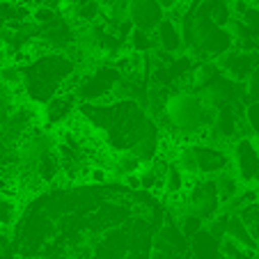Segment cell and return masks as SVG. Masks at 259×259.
Wrapping results in <instances>:
<instances>
[{
    "instance_id": "6da1fadb",
    "label": "cell",
    "mask_w": 259,
    "mask_h": 259,
    "mask_svg": "<svg viewBox=\"0 0 259 259\" xmlns=\"http://www.w3.org/2000/svg\"><path fill=\"white\" fill-rule=\"evenodd\" d=\"M21 88L25 97L34 106H44L51 97L62 92L67 80L78 71V64L69 53L62 51H46L32 58L30 62L19 64Z\"/></svg>"
},
{
    "instance_id": "7a4b0ae2",
    "label": "cell",
    "mask_w": 259,
    "mask_h": 259,
    "mask_svg": "<svg viewBox=\"0 0 259 259\" xmlns=\"http://www.w3.org/2000/svg\"><path fill=\"white\" fill-rule=\"evenodd\" d=\"M211 119L213 110L204 108L193 90H172L156 124L161 131L172 133L181 142H204Z\"/></svg>"
},
{
    "instance_id": "3957f363",
    "label": "cell",
    "mask_w": 259,
    "mask_h": 259,
    "mask_svg": "<svg viewBox=\"0 0 259 259\" xmlns=\"http://www.w3.org/2000/svg\"><path fill=\"white\" fill-rule=\"evenodd\" d=\"M119 78L122 73L113 62H94L88 69L76 71L73 97L78 103H108L113 101Z\"/></svg>"
},
{
    "instance_id": "277c9868",
    "label": "cell",
    "mask_w": 259,
    "mask_h": 259,
    "mask_svg": "<svg viewBox=\"0 0 259 259\" xmlns=\"http://www.w3.org/2000/svg\"><path fill=\"white\" fill-rule=\"evenodd\" d=\"M230 167L245 186H252L259 177V156L250 142V136H241L230 142Z\"/></svg>"
},
{
    "instance_id": "5b68a950",
    "label": "cell",
    "mask_w": 259,
    "mask_h": 259,
    "mask_svg": "<svg viewBox=\"0 0 259 259\" xmlns=\"http://www.w3.org/2000/svg\"><path fill=\"white\" fill-rule=\"evenodd\" d=\"M213 62H215V67H218L220 76H225L227 80L241 85L245 80V76H248V73L254 69V64H257V55L248 49L232 46V49H227L225 53L215 55Z\"/></svg>"
},
{
    "instance_id": "8992f818",
    "label": "cell",
    "mask_w": 259,
    "mask_h": 259,
    "mask_svg": "<svg viewBox=\"0 0 259 259\" xmlns=\"http://www.w3.org/2000/svg\"><path fill=\"white\" fill-rule=\"evenodd\" d=\"M239 92H241V85L227 80L225 76H215V78L211 80V83H206L204 88L195 90L197 99L204 103V108H209L213 113L218 108L227 106V103H232V101H241Z\"/></svg>"
},
{
    "instance_id": "52a82bcc",
    "label": "cell",
    "mask_w": 259,
    "mask_h": 259,
    "mask_svg": "<svg viewBox=\"0 0 259 259\" xmlns=\"http://www.w3.org/2000/svg\"><path fill=\"white\" fill-rule=\"evenodd\" d=\"M195 152L200 177H215L230 167V147H218L211 142H191Z\"/></svg>"
},
{
    "instance_id": "ba28073f",
    "label": "cell",
    "mask_w": 259,
    "mask_h": 259,
    "mask_svg": "<svg viewBox=\"0 0 259 259\" xmlns=\"http://www.w3.org/2000/svg\"><path fill=\"white\" fill-rule=\"evenodd\" d=\"M163 16L165 10L158 0H126V19L133 23V28L154 30Z\"/></svg>"
},
{
    "instance_id": "9c48e42d",
    "label": "cell",
    "mask_w": 259,
    "mask_h": 259,
    "mask_svg": "<svg viewBox=\"0 0 259 259\" xmlns=\"http://www.w3.org/2000/svg\"><path fill=\"white\" fill-rule=\"evenodd\" d=\"M76 110H78V99L73 97L71 92H58L55 97H51L44 103L41 117H44L46 128H55L67 122L71 115H76Z\"/></svg>"
},
{
    "instance_id": "30bf717a",
    "label": "cell",
    "mask_w": 259,
    "mask_h": 259,
    "mask_svg": "<svg viewBox=\"0 0 259 259\" xmlns=\"http://www.w3.org/2000/svg\"><path fill=\"white\" fill-rule=\"evenodd\" d=\"M154 37H156V44L163 53H170V55L184 53V39H181L179 21L175 16H170L167 12L161 19V23L154 28Z\"/></svg>"
},
{
    "instance_id": "8fae6325",
    "label": "cell",
    "mask_w": 259,
    "mask_h": 259,
    "mask_svg": "<svg viewBox=\"0 0 259 259\" xmlns=\"http://www.w3.org/2000/svg\"><path fill=\"white\" fill-rule=\"evenodd\" d=\"M223 239L230 241V243H234L236 248L245 250V252H259V243L254 241V236L250 234L248 225L243 223V218H241L239 213H232L230 218H227Z\"/></svg>"
},
{
    "instance_id": "7c38bea8",
    "label": "cell",
    "mask_w": 259,
    "mask_h": 259,
    "mask_svg": "<svg viewBox=\"0 0 259 259\" xmlns=\"http://www.w3.org/2000/svg\"><path fill=\"white\" fill-rule=\"evenodd\" d=\"M220 241L223 239L213 236L211 232H206L202 227L200 232H195L188 239V250H191L193 259H215L220 257Z\"/></svg>"
},
{
    "instance_id": "4fadbf2b",
    "label": "cell",
    "mask_w": 259,
    "mask_h": 259,
    "mask_svg": "<svg viewBox=\"0 0 259 259\" xmlns=\"http://www.w3.org/2000/svg\"><path fill=\"white\" fill-rule=\"evenodd\" d=\"M213 184H215V191H218L220 204H223V202H230L232 197H236L241 191H243V186H245V184H241L239 177L232 172V167L218 172V175L213 177Z\"/></svg>"
},
{
    "instance_id": "5bb4252c",
    "label": "cell",
    "mask_w": 259,
    "mask_h": 259,
    "mask_svg": "<svg viewBox=\"0 0 259 259\" xmlns=\"http://www.w3.org/2000/svg\"><path fill=\"white\" fill-rule=\"evenodd\" d=\"M126 46L131 51H136V53H142V55L152 53V51L158 49L154 30H140V28L131 30V34H128V39H126Z\"/></svg>"
},
{
    "instance_id": "9a60e30c",
    "label": "cell",
    "mask_w": 259,
    "mask_h": 259,
    "mask_svg": "<svg viewBox=\"0 0 259 259\" xmlns=\"http://www.w3.org/2000/svg\"><path fill=\"white\" fill-rule=\"evenodd\" d=\"M241 99H243V106L254 99H259V64H254V69L245 76V80L241 83Z\"/></svg>"
},
{
    "instance_id": "2e32d148",
    "label": "cell",
    "mask_w": 259,
    "mask_h": 259,
    "mask_svg": "<svg viewBox=\"0 0 259 259\" xmlns=\"http://www.w3.org/2000/svg\"><path fill=\"white\" fill-rule=\"evenodd\" d=\"M239 215L243 218V223L248 225L250 234L254 236V241L259 243V200L250 202V204H245L243 209L239 211Z\"/></svg>"
},
{
    "instance_id": "e0dca14e",
    "label": "cell",
    "mask_w": 259,
    "mask_h": 259,
    "mask_svg": "<svg viewBox=\"0 0 259 259\" xmlns=\"http://www.w3.org/2000/svg\"><path fill=\"white\" fill-rule=\"evenodd\" d=\"M243 119L250 133H259V99L243 106Z\"/></svg>"
},
{
    "instance_id": "ac0fdd59",
    "label": "cell",
    "mask_w": 259,
    "mask_h": 259,
    "mask_svg": "<svg viewBox=\"0 0 259 259\" xmlns=\"http://www.w3.org/2000/svg\"><path fill=\"white\" fill-rule=\"evenodd\" d=\"M250 142H252L254 152H257V156H259V133H250Z\"/></svg>"
},
{
    "instance_id": "d6986e66",
    "label": "cell",
    "mask_w": 259,
    "mask_h": 259,
    "mask_svg": "<svg viewBox=\"0 0 259 259\" xmlns=\"http://www.w3.org/2000/svg\"><path fill=\"white\" fill-rule=\"evenodd\" d=\"M252 191H254V197H257V200H259V177H257V179H254V184H252Z\"/></svg>"
},
{
    "instance_id": "ffe728a7",
    "label": "cell",
    "mask_w": 259,
    "mask_h": 259,
    "mask_svg": "<svg viewBox=\"0 0 259 259\" xmlns=\"http://www.w3.org/2000/svg\"><path fill=\"white\" fill-rule=\"evenodd\" d=\"M215 259H230V257H223V254H220V257H215Z\"/></svg>"
},
{
    "instance_id": "44dd1931",
    "label": "cell",
    "mask_w": 259,
    "mask_h": 259,
    "mask_svg": "<svg viewBox=\"0 0 259 259\" xmlns=\"http://www.w3.org/2000/svg\"><path fill=\"white\" fill-rule=\"evenodd\" d=\"M101 3H108V0H101Z\"/></svg>"
}]
</instances>
